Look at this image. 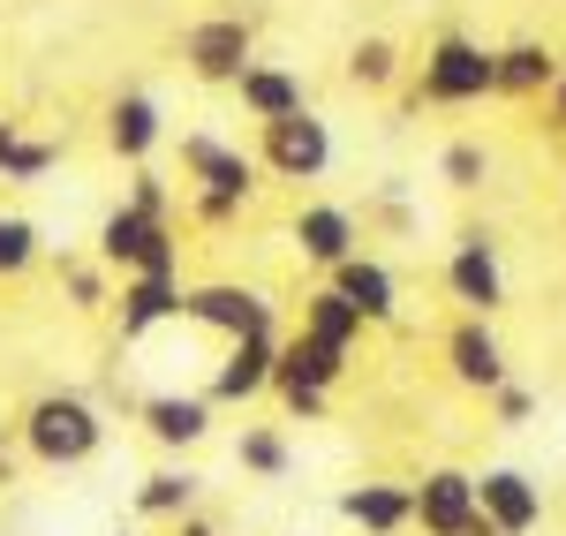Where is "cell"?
<instances>
[{
	"mask_svg": "<svg viewBox=\"0 0 566 536\" xmlns=\"http://www.w3.org/2000/svg\"><path fill=\"white\" fill-rule=\"evenodd\" d=\"M15 446L39 469H84V461L106 453V408L91 393H76V386H45L15 416Z\"/></svg>",
	"mask_w": 566,
	"mask_h": 536,
	"instance_id": "cell-1",
	"label": "cell"
},
{
	"mask_svg": "<svg viewBox=\"0 0 566 536\" xmlns=\"http://www.w3.org/2000/svg\"><path fill=\"white\" fill-rule=\"evenodd\" d=\"M258 175H272V181H325L333 175V122L325 114H280V122H258Z\"/></svg>",
	"mask_w": 566,
	"mask_h": 536,
	"instance_id": "cell-2",
	"label": "cell"
},
{
	"mask_svg": "<svg viewBox=\"0 0 566 536\" xmlns=\"http://www.w3.org/2000/svg\"><path fill=\"white\" fill-rule=\"evenodd\" d=\"M91 258L106 272H181V242H175V220H151L136 204H114L98 234H91Z\"/></svg>",
	"mask_w": 566,
	"mask_h": 536,
	"instance_id": "cell-3",
	"label": "cell"
},
{
	"mask_svg": "<svg viewBox=\"0 0 566 536\" xmlns=\"http://www.w3.org/2000/svg\"><path fill=\"white\" fill-rule=\"evenodd\" d=\"M476 98H491V45L461 39V31L431 39L423 76H416V91H408V106H476Z\"/></svg>",
	"mask_w": 566,
	"mask_h": 536,
	"instance_id": "cell-4",
	"label": "cell"
},
{
	"mask_svg": "<svg viewBox=\"0 0 566 536\" xmlns=\"http://www.w3.org/2000/svg\"><path fill=\"white\" fill-rule=\"evenodd\" d=\"M181 317H189V325H205V333H219V340H258V333H280L272 295L250 287V280H197V287H181Z\"/></svg>",
	"mask_w": 566,
	"mask_h": 536,
	"instance_id": "cell-5",
	"label": "cell"
},
{
	"mask_svg": "<svg viewBox=\"0 0 566 536\" xmlns=\"http://www.w3.org/2000/svg\"><path fill=\"white\" fill-rule=\"evenodd\" d=\"M446 295L461 303V317H499L506 311V265H499L491 227H461V242H453V258H446Z\"/></svg>",
	"mask_w": 566,
	"mask_h": 536,
	"instance_id": "cell-6",
	"label": "cell"
},
{
	"mask_svg": "<svg viewBox=\"0 0 566 536\" xmlns=\"http://www.w3.org/2000/svg\"><path fill=\"white\" fill-rule=\"evenodd\" d=\"M181 61H189V76L197 84H227L258 61V31L242 23V15H205V23H189L181 31Z\"/></svg>",
	"mask_w": 566,
	"mask_h": 536,
	"instance_id": "cell-7",
	"label": "cell"
},
{
	"mask_svg": "<svg viewBox=\"0 0 566 536\" xmlns=\"http://www.w3.org/2000/svg\"><path fill=\"white\" fill-rule=\"evenodd\" d=\"M408 529H423V536H461L469 522H476L483 506H476V469H423L416 484H408Z\"/></svg>",
	"mask_w": 566,
	"mask_h": 536,
	"instance_id": "cell-8",
	"label": "cell"
},
{
	"mask_svg": "<svg viewBox=\"0 0 566 536\" xmlns=\"http://www.w3.org/2000/svg\"><path fill=\"white\" fill-rule=\"evenodd\" d=\"M446 378L469 386V393H499L514 370H506V340L491 317H453L446 325Z\"/></svg>",
	"mask_w": 566,
	"mask_h": 536,
	"instance_id": "cell-9",
	"label": "cell"
},
{
	"mask_svg": "<svg viewBox=\"0 0 566 536\" xmlns=\"http://www.w3.org/2000/svg\"><path fill=\"white\" fill-rule=\"evenodd\" d=\"M212 423H219L212 393H144V401H136V431H144L151 446H167V453H197L212 439Z\"/></svg>",
	"mask_w": 566,
	"mask_h": 536,
	"instance_id": "cell-10",
	"label": "cell"
},
{
	"mask_svg": "<svg viewBox=\"0 0 566 536\" xmlns=\"http://www.w3.org/2000/svg\"><path fill=\"white\" fill-rule=\"evenodd\" d=\"M181 181H189V189H219V197L258 204V159H250L242 144H219V136H205V129L181 136Z\"/></svg>",
	"mask_w": 566,
	"mask_h": 536,
	"instance_id": "cell-11",
	"label": "cell"
},
{
	"mask_svg": "<svg viewBox=\"0 0 566 536\" xmlns=\"http://www.w3.org/2000/svg\"><path fill=\"white\" fill-rule=\"evenodd\" d=\"M181 272H122V295H114V333L122 340H151L159 325L181 317Z\"/></svg>",
	"mask_w": 566,
	"mask_h": 536,
	"instance_id": "cell-12",
	"label": "cell"
},
{
	"mask_svg": "<svg viewBox=\"0 0 566 536\" xmlns=\"http://www.w3.org/2000/svg\"><path fill=\"white\" fill-rule=\"evenodd\" d=\"M272 370H280V333H258V340H227V356L212 370V408H250L272 393Z\"/></svg>",
	"mask_w": 566,
	"mask_h": 536,
	"instance_id": "cell-13",
	"label": "cell"
},
{
	"mask_svg": "<svg viewBox=\"0 0 566 536\" xmlns=\"http://www.w3.org/2000/svg\"><path fill=\"white\" fill-rule=\"evenodd\" d=\"M287 242H295V258H303V265L333 272L340 258H355V250H363V227H355L348 204H317V197H310L303 212L287 220Z\"/></svg>",
	"mask_w": 566,
	"mask_h": 536,
	"instance_id": "cell-14",
	"label": "cell"
},
{
	"mask_svg": "<svg viewBox=\"0 0 566 536\" xmlns=\"http://www.w3.org/2000/svg\"><path fill=\"white\" fill-rule=\"evenodd\" d=\"M476 506L491 514L499 536H536L544 529V484L528 469H483L476 476Z\"/></svg>",
	"mask_w": 566,
	"mask_h": 536,
	"instance_id": "cell-15",
	"label": "cell"
},
{
	"mask_svg": "<svg viewBox=\"0 0 566 536\" xmlns=\"http://www.w3.org/2000/svg\"><path fill=\"white\" fill-rule=\"evenodd\" d=\"M159 144H167V114H159V98H151V91H122V98L106 106V151H114L122 167H151Z\"/></svg>",
	"mask_w": 566,
	"mask_h": 536,
	"instance_id": "cell-16",
	"label": "cell"
},
{
	"mask_svg": "<svg viewBox=\"0 0 566 536\" xmlns=\"http://www.w3.org/2000/svg\"><path fill=\"white\" fill-rule=\"evenodd\" d=\"M348 348H333V340H317V333H280V370H272V386H317V393H340L348 386Z\"/></svg>",
	"mask_w": 566,
	"mask_h": 536,
	"instance_id": "cell-17",
	"label": "cell"
},
{
	"mask_svg": "<svg viewBox=\"0 0 566 536\" xmlns=\"http://www.w3.org/2000/svg\"><path fill=\"white\" fill-rule=\"evenodd\" d=\"M340 295H348L355 311H363V325L378 333V325H392L400 317V280H392V265L386 258H370V250H355V258H340V265L325 272Z\"/></svg>",
	"mask_w": 566,
	"mask_h": 536,
	"instance_id": "cell-18",
	"label": "cell"
},
{
	"mask_svg": "<svg viewBox=\"0 0 566 536\" xmlns=\"http://www.w3.org/2000/svg\"><path fill=\"white\" fill-rule=\"evenodd\" d=\"M559 53L544 39H514V45H499L491 53V98H544V91L559 84Z\"/></svg>",
	"mask_w": 566,
	"mask_h": 536,
	"instance_id": "cell-19",
	"label": "cell"
},
{
	"mask_svg": "<svg viewBox=\"0 0 566 536\" xmlns=\"http://www.w3.org/2000/svg\"><path fill=\"white\" fill-rule=\"evenodd\" d=\"M234 98H242V114L250 122H280V114H303L310 91L295 69H280V61H250L242 76H234Z\"/></svg>",
	"mask_w": 566,
	"mask_h": 536,
	"instance_id": "cell-20",
	"label": "cell"
},
{
	"mask_svg": "<svg viewBox=\"0 0 566 536\" xmlns=\"http://www.w3.org/2000/svg\"><path fill=\"white\" fill-rule=\"evenodd\" d=\"M333 506H340V522L363 529V536H400V529H408V514H416V506H408V484H386V476L348 484Z\"/></svg>",
	"mask_w": 566,
	"mask_h": 536,
	"instance_id": "cell-21",
	"label": "cell"
},
{
	"mask_svg": "<svg viewBox=\"0 0 566 536\" xmlns=\"http://www.w3.org/2000/svg\"><path fill=\"white\" fill-rule=\"evenodd\" d=\"M129 506H136V522H181V514L205 506V476L181 469V461H167V469H151V476L129 492Z\"/></svg>",
	"mask_w": 566,
	"mask_h": 536,
	"instance_id": "cell-22",
	"label": "cell"
},
{
	"mask_svg": "<svg viewBox=\"0 0 566 536\" xmlns=\"http://www.w3.org/2000/svg\"><path fill=\"white\" fill-rule=\"evenodd\" d=\"M303 333H317V340H333V348H348V356L363 348V340H370V325H363V311H355V303L340 295V287H333V280L303 295Z\"/></svg>",
	"mask_w": 566,
	"mask_h": 536,
	"instance_id": "cell-23",
	"label": "cell"
},
{
	"mask_svg": "<svg viewBox=\"0 0 566 536\" xmlns=\"http://www.w3.org/2000/svg\"><path fill=\"white\" fill-rule=\"evenodd\" d=\"M53 167H61V144H53V136H31L23 122L0 114V181L31 189V181H45Z\"/></svg>",
	"mask_w": 566,
	"mask_h": 536,
	"instance_id": "cell-24",
	"label": "cell"
},
{
	"mask_svg": "<svg viewBox=\"0 0 566 536\" xmlns=\"http://www.w3.org/2000/svg\"><path fill=\"white\" fill-rule=\"evenodd\" d=\"M234 469H242V476H258V484H280V476L295 469L287 431H280V423H242V439H234Z\"/></svg>",
	"mask_w": 566,
	"mask_h": 536,
	"instance_id": "cell-25",
	"label": "cell"
},
{
	"mask_svg": "<svg viewBox=\"0 0 566 536\" xmlns=\"http://www.w3.org/2000/svg\"><path fill=\"white\" fill-rule=\"evenodd\" d=\"M61 295H69V311H76V317L114 311V272L98 265V258H61Z\"/></svg>",
	"mask_w": 566,
	"mask_h": 536,
	"instance_id": "cell-26",
	"label": "cell"
},
{
	"mask_svg": "<svg viewBox=\"0 0 566 536\" xmlns=\"http://www.w3.org/2000/svg\"><path fill=\"white\" fill-rule=\"evenodd\" d=\"M45 258V234L31 212H0V280H23Z\"/></svg>",
	"mask_w": 566,
	"mask_h": 536,
	"instance_id": "cell-27",
	"label": "cell"
},
{
	"mask_svg": "<svg viewBox=\"0 0 566 536\" xmlns=\"http://www.w3.org/2000/svg\"><path fill=\"white\" fill-rule=\"evenodd\" d=\"M438 181H446L453 197H476L483 181H491V151H483L476 136H453V144L438 151Z\"/></svg>",
	"mask_w": 566,
	"mask_h": 536,
	"instance_id": "cell-28",
	"label": "cell"
},
{
	"mask_svg": "<svg viewBox=\"0 0 566 536\" xmlns=\"http://www.w3.org/2000/svg\"><path fill=\"white\" fill-rule=\"evenodd\" d=\"M348 84L355 91H392L400 84V45L392 39H355L348 45Z\"/></svg>",
	"mask_w": 566,
	"mask_h": 536,
	"instance_id": "cell-29",
	"label": "cell"
},
{
	"mask_svg": "<svg viewBox=\"0 0 566 536\" xmlns=\"http://www.w3.org/2000/svg\"><path fill=\"white\" fill-rule=\"evenodd\" d=\"M122 204L151 212V220H175V181L159 175V167H129V197H122Z\"/></svg>",
	"mask_w": 566,
	"mask_h": 536,
	"instance_id": "cell-30",
	"label": "cell"
},
{
	"mask_svg": "<svg viewBox=\"0 0 566 536\" xmlns=\"http://www.w3.org/2000/svg\"><path fill=\"white\" fill-rule=\"evenodd\" d=\"M483 401H491V423H499V431H522L528 416H536V393H528L522 378H506V386H499V393H483Z\"/></svg>",
	"mask_w": 566,
	"mask_h": 536,
	"instance_id": "cell-31",
	"label": "cell"
},
{
	"mask_svg": "<svg viewBox=\"0 0 566 536\" xmlns=\"http://www.w3.org/2000/svg\"><path fill=\"white\" fill-rule=\"evenodd\" d=\"M242 212H250L242 197H219V189H189V220H197V227H234Z\"/></svg>",
	"mask_w": 566,
	"mask_h": 536,
	"instance_id": "cell-32",
	"label": "cell"
},
{
	"mask_svg": "<svg viewBox=\"0 0 566 536\" xmlns=\"http://www.w3.org/2000/svg\"><path fill=\"white\" fill-rule=\"evenodd\" d=\"M280 408H287V423H325L333 416V393H317V386H272Z\"/></svg>",
	"mask_w": 566,
	"mask_h": 536,
	"instance_id": "cell-33",
	"label": "cell"
},
{
	"mask_svg": "<svg viewBox=\"0 0 566 536\" xmlns=\"http://www.w3.org/2000/svg\"><path fill=\"white\" fill-rule=\"evenodd\" d=\"M544 129H552V136H566V69H559V84L544 91Z\"/></svg>",
	"mask_w": 566,
	"mask_h": 536,
	"instance_id": "cell-34",
	"label": "cell"
},
{
	"mask_svg": "<svg viewBox=\"0 0 566 536\" xmlns=\"http://www.w3.org/2000/svg\"><path fill=\"white\" fill-rule=\"evenodd\" d=\"M378 220H386L392 234H408V227H416V220H408V204H400V189H386V197H378Z\"/></svg>",
	"mask_w": 566,
	"mask_h": 536,
	"instance_id": "cell-35",
	"label": "cell"
},
{
	"mask_svg": "<svg viewBox=\"0 0 566 536\" xmlns=\"http://www.w3.org/2000/svg\"><path fill=\"white\" fill-rule=\"evenodd\" d=\"M167 529H175V536H219V522L197 506V514H181V522H167Z\"/></svg>",
	"mask_w": 566,
	"mask_h": 536,
	"instance_id": "cell-36",
	"label": "cell"
},
{
	"mask_svg": "<svg viewBox=\"0 0 566 536\" xmlns=\"http://www.w3.org/2000/svg\"><path fill=\"white\" fill-rule=\"evenodd\" d=\"M461 536H499V529H491V514H476V522H469Z\"/></svg>",
	"mask_w": 566,
	"mask_h": 536,
	"instance_id": "cell-37",
	"label": "cell"
},
{
	"mask_svg": "<svg viewBox=\"0 0 566 536\" xmlns=\"http://www.w3.org/2000/svg\"><path fill=\"white\" fill-rule=\"evenodd\" d=\"M0 484H15V453L0 446Z\"/></svg>",
	"mask_w": 566,
	"mask_h": 536,
	"instance_id": "cell-38",
	"label": "cell"
},
{
	"mask_svg": "<svg viewBox=\"0 0 566 536\" xmlns=\"http://www.w3.org/2000/svg\"><path fill=\"white\" fill-rule=\"evenodd\" d=\"M114 536H136V529H114Z\"/></svg>",
	"mask_w": 566,
	"mask_h": 536,
	"instance_id": "cell-39",
	"label": "cell"
}]
</instances>
